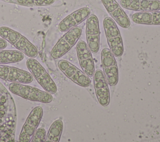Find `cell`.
I'll list each match as a JSON object with an SVG mask.
<instances>
[{"mask_svg":"<svg viewBox=\"0 0 160 142\" xmlns=\"http://www.w3.org/2000/svg\"><path fill=\"white\" fill-rule=\"evenodd\" d=\"M46 136H47V133L44 128H37L34 132V134L31 141L32 142L46 141Z\"/></svg>","mask_w":160,"mask_h":142,"instance_id":"obj_21","label":"cell"},{"mask_svg":"<svg viewBox=\"0 0 160 142\" xmlns=\"http://www.w3.org/2000/svg\"><path fill=\"white\" fill-rule=\"evenodd\" d=\"M95 94L99 103L102 106H107L110 102V93L106 76L101 69L95 71L93 75Z\"/></svg>","mask_w":160,"mask_h":142,"instance_id":"obj_13","label":"cell"},{"mask_svg":"<svg viewBox=\"0 0 160 142\" xmlns=\"http://www.w3.org/2000/svg\"><path fill=\"white\" fill-rule=\"evenodd\" d=\"M103 27L109 49L115 57H121L124 53L123 41L116 23L106 17L103 20Z\"/></svg>","mask_w":160,"mask_h":142,"instance_id":"obj_4","label":"cell"},{"mask_svg":"<svg viewBox=\"0 0 160 142\" xmlns=\"http://www.w3.org/2000/svg\"><path fill=\"white\" fill-rule=\"evenodd\" d=\"M63 130V122L59 119L54 121L51 125L47 133L46 141L59 142Z\"/></svg>","mask_w":160,"mask_h":142,"instance_id":"obj_19","label":"cell"},{"mask_svg":"<svg viewBox=\"0 0 160 142\" xmlns=\"http://www.w3.org/2000/svg\"><path fill=\"white\" fill-rule=\"evenodd\" d=\"M82 34L80 27L76 26L66 32L58 40L51 51L53 59H59L66 54L78 42Z\"/></svg>","mask_w":160,"mask_h":142,"instance_id":"obj_6","label":"cell"},{"mask_svg":"<svg viewBox=\"0 0 160 142\" xmlns=\"http://www.w3.org/2000/svg\"><path fill=\"white\" fill-rule=\"evenodd\" d=\"M16 120L14 99L0 82V142L15 141Z\"/></svg>","mask_w":160,"mask_h":142,"instance_id":"obj_1","label":"cell"},{"mask_svg":"<svg viewBox=\"0 0 160 142\" xmlns=\"http://www.w3.org/2000/svg\"><path fill=\"white\" fill-rule=\"evenodd\" d=\"M76 53L79 65L82 71L89 76H93L95 72L94 62L92 53L89 50L86 43L79 41L76 44Z\"/></svg>","mask_w":160,"mask_h":142,"instance_id":"obj_12","label":"cell"},{"mask_svg":"<svg viewBox=\"0 0 160 142\" xmlns=\"http://www.w3.org/2000/svg\"><path fill=\"white\" fill-rule=\"evenodd\" d=\"M7 41L2 38H0V49H5L7 47Z\"/></svg>","mask_w":160,"mask_h":142,"instance_id":"obj_22","label":"cell"},{"mask_svg":"<svg viewBox=\"0 0 160 142\" xmlns=\"http://www.w3.org/2000/svg\"><path fill=\"white\" fill-rule=\"evenodd\" d=\"M60 71L75 84L84 88H88L91 83L89 77L82 70L70 62L61 59L58 63Z\"/></svg>","mask_w":160,"mask_h":142,"instance_id":"obj_9","label":"cell"},{"mask_svg":"<svg viewBox=\"0 0 160 142\" xmlns=\"http://www.w3.org/2000/svg\"><path fill=\"white\" fill-rule=\"evenodd\" d=\"M43 116V109L41 106L34 108L23 124L19 136L20 142H30Z\"/></svg>","mask_w":160,"mask_h":142,"instance_id":"obj_7","label":"cell"},{"mask_svg":"<svg viewBox=\"0 0 160 142\" xmlns=\"http://www.w3.org/2000/svg\"><path fill=\"white\" fill-rule=\"evenodd\" d=\"M24 58V54L19 50L0 49V64L18 63Z\"/></svg>","mask_w":160,"mask_h":142,"instance_id":"obj_18","label":"cell"},{"mask_svg":"<svg viewBox=\"0 0 160 142\" xmlns=\"http://www.w3.org/2000/svg\"><path fill=\"white\" fill-rule=\"evenodd\" d=\"M9 89L12 94L29 101L48 104L53 99L52 94L24 83H11Z\"/></svg>","mask_w":160,"mask_h":142,"instance_id":"obj_3","label":"cell"},{"mask_svg":"<svg viewBox=\"0 0 160 142\" xmlns=\"http://www.w3.org/2000/svg\"><path fill=\"white\" fill-rule=\"evenodd\" d=\"M26 66L33 78L46 91L52 94L56 93L58 88L55 82L39 61L29 58L26 61Z\"/></svg>","mask_w":160,"mask_h":142,"instance_id":"obj_5","label":"cell"},{"mask_svg":"<svg viewBox=\"0 0 160 142\" xmlns=\"http://www.w3.org/2000/svg\"><path fill=\"white\" fill-rule=\"evenodd\" d=\"M55 0H10V2L25 6H44L53 4Z\"/></svg>","mask_w":160,"mask_h":142,"instance_id":"obj_20","label":"cell"},{"mask_svg":"<svg viewBox=\"0 0 160 142\" xmlns=\"http://www.w3.org/2000/svg\"><path fill=\"white\" fill-rule=\"evenodd\" d=\"M132 20L134 23L145 25H160V11L136 12L132 14Z\"/></svg>","mask_w":160,"mask_h":142,"instance_id":"obj_17","label":"cell"},{"mask_svg":"<svg viewBox=\"0 0 160 142\" xmlns=\"http://www.w3.org/2000/svg\"><path fill=\"white\" fill-rule=\"evenodd\" d=\"M101 58L103 73L108 84L111 86L116 85L119 81V73L115 56L109 49L104 48L101 51Z\"/></svg>","mask_w":160,"mask_h":142,"instance_id":"obj_8","label":"cell"},{"mask_svg":"<svg viewBox=\"0 0 160 142\" xmlns=\"http://www.w3.org/2000/svg\"><path fill=\"white\" fill-rule=\"evenodd\" d=\"M86 44L91 52L98 53L100 47V29L99 19L95 14H90L86 19Z\"/></svg>","mask_w":160,"mask_h":142,"instance_id":"obj_10","label":"cell"},{"mask_svg":"<svg viewBox=\"0 0 160 142\" xmlns=\"http://www.w3.org/2000/svg\"><path fill=\"white\" fill-rule=\"evenodd\" d=\"M119 4L124 9L136 12L160 10L158 0H120Z\"/></svg>","mask_w":160,"mask_h":142,"instance_id":"obj_16","label":"cell"},{"mask_svg":"<svg viewBox=\"0 0 160 142\" xmlns=\"http://www.w3.org/2000/svg\"><path fill=\"white\" fill-rule=\"evenodd\" d=\"M91 14V10L87 7L81 8L64 18L59 24L58 29L61 32H66L78 26Z\"/></svg>","mask_w":160,"mask_h":142,"instance_id":"obj_15","label":"cell"},{"mask_svg":"<svg viewBox=\"0 0 160 142\" xmlns=\"http://www.w3.org/2000/svg\"><path fill=\"white\" fill-rule=\"evenodd\" d=\"M0 79L11 83L28 84L33 81L31 73L16 67L0 64Z\"/></svg>","mask_w":160,"mask_h":142,"instance_id":"obj_11","label":"cell"},{"mask_svg":"<svg viewBox=\"0 0 160 142\" xmlns=\"http://www.w3.org/2000/svg\"><path fill=\"white\" fill-rule=\"evenodd\" d=\"M107 12L111 18L121 28L128 29L131 22L126 13L116 0H101Z\"/></svg>","mask_w":160,"mask_h":142,"instance_id":"obj_14","label":"cell"},{"mask_svg":"<svg viewBox=\"0 0 160 142\" xmlns=\"http://www.w3.org/2000/svg\"><path fill=\"white\" fill-rule=\"evenodd\" d=\"M0 36L29 58L37 57L38 54L37 48L18 31L6 26H1Z\"/></svg>","mask_w":160,"mask_h":142,"instance_id":"obj_2","label":"cell"}]
</instances>
